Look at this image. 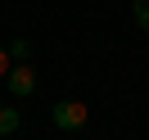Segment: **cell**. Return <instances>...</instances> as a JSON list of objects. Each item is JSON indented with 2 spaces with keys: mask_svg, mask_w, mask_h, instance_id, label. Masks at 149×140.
Masks as SVG:
<instances>
[{
  "mask_svg": "<svg viewBox=\"0 0 149 140\" xmlns=\"http://www.w3.org/2000/svg\"><path fill=\"white\" fill-rule=\"evenodd\" d=\"M50 122H54L59 131H81L86 122H91V109L77 104V100H59L54 109H50Z\"/></svg>",
  "mask_w": 149,
  "mask_h": 140,
  "instance_id": "obj_1",
  "label": "cell"
},
{
  "mask_svg": "<svg viewBox=\"0 0 149 140\" xmlns=\"http://www.w3.org/2000/svg\"><path fill=\"white\" fill-rule=\"evenodd\" d=\"M5 81H9V95H18V100H27V95L36 91V72H32L27 63H14Z\"/></svg>",
  "mask_w": 149,
  "mask_h": 140,
  "instance_id": "obj_2",
  "label": "cell"
},
{
  "mask_svg": "<svg viewBox=\"0 0 149 140\" xmlns=\"http://www.w3.org/2000/svg\"><path fill=\"white\" fill-rule=\"evenodd\" d=\"M23 127V118H18V109H9V104H0V136H14V131Z\"/></svg>",
  "mask_w": 149,
  "mask_h": 140,
  "instance_id": "obj_3",
  "label": "cell"
},
{
  "mask_svg": "<svg viewBox=\"0 0 149 140\" xmlns=\"http://www.w3.org/2000/svg\"><path fill=\"white\" fill-rule=\"evenodd\" d=\"M9 59L27 63V59H32V41H9Z\"/></svg>",
  "mask_w": 149,
  "mask_h": 140,
  "instance_id": "obj_4",
  "label": "cell"
},
{
  "mask_svg": "<svg viewBox=\"0 0 149 140\" xmlns=\"http://www.w3.org/2000/svg\"><path fill=\"white\" fill-rule=\"evenodd\" d=\"M131 14H136V27L149 32V0H136V5H131Z\"/></svg>",
  "mask_w": 149,
  "mask_h": 140,
  "instance_id": "obj_5",
  "label": "cell"
},
{
  "mask_svg": "<svg viewBox=\"0 0 149 140\" xmlns=\"http://www.w3.org/2000/svg\"><path fill=\"white\" fill-rule=\"evenodd\" d=\"M9 68H14V63H9V50L0 45V77H9Z\"/></svg>",
  "mask_w": 149,
  "mask_h": 140,
  "instance_id": "obj_6",
  "label": "cell"
}]
</instances>
